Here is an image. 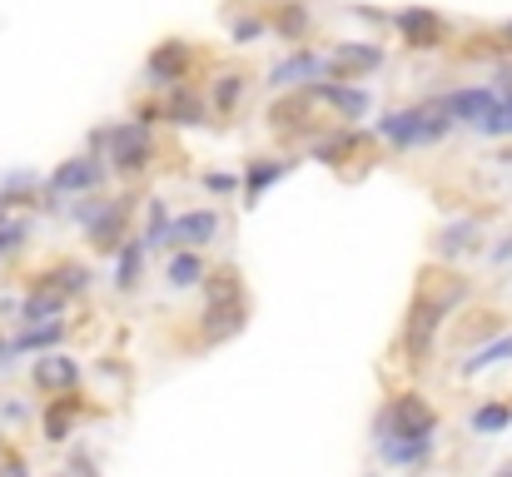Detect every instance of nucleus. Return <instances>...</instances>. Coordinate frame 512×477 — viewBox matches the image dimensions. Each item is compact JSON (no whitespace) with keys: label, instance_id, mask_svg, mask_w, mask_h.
I'll list each match as a JSON object with an SVG mask.
<instances>
[{"label":"nucleus","instance_id":"1","mask_svg":"<svg viewBox=\"0 0 512 477\" xmlns=\"http://www.w3.org/2000/svg\"><path fill=\"white\" fill-rule=\"evenodd\" d=\"M463 299H468V284H463V279H448V274H443V289H433V284L418 289V304H413V314H408V323H403V353H408L413 368L428 363L438 328L448 323V314H453Z\"/></svg>","mask_w":512,"mask_h":477},{"label":"nucleus","instance_id":"2","mask_svg":"<svg viewBox=\"0 0 512 477\" xmlns=\"http://www.w3.org/2000/svg\"><path fill=\"white\" fill-rule=\"evenodd\" d=\"M373 135L408 155V150H423V145L448 140V135H453V120L428 100V105H408V110H383L378 125H373Z\"/></svg>","mask_w":512,"mask_h":477},{"label":"nucleus","instance_id":"3","mask_svg":"<svg viewBox=\"0 0 512 477\" xmlns=\"http://www.w3.org/2000/svg\"><path fill=\"white\" fill-rule=\"evenodd\" d=\"M408 438H438V408L418 393L388 398V408L373 423V448L378 443H408Z\"/></svg>","mask_w":512,"mask_h":477},{"label":"nucleus","instance_id":"4","mask_svg":"<svg viewBox=\"0 0 512 477\" xmlns=\"http://www.w3.org/2000/svg\"><path fill=\"white\" fill-rule=\"evenodd\" d=\"M105 179H110L105 155L85 150V155L55 164V174L40 184V204H60V194H95V189H105Z\"/></svg>","mask_w":512,"mask_h":477},{"label":"nucleus","instance_id":"5","mask_svg":"<svg viewBox=\"0 0 512 477\" xmlns=\"http://www.w3.org/2000/svg\"><path fill=\"white\" fill-rule=\"evenodd\" d=\"M388 25L398 30V40H403L408 50H443V45L453 40L448 20H443L438 10H428V5H403V10L388 15Z\"/></svg>","mask_w":512,"mask_h":477},{"label":"nucleus","instance_id":"6","mask_svg":"<svg viewBox=\"0 0 512 477\" xmlns=\"http://www.w3.org/2000/svg\"><path fill=\"white\" fill-rule=\"evenodd\" d=\"M135 204H140V194H115V199H105V204L95 209V219L85 224V239H90V249H95V254H105V259H110V254L125 244Z\"/></svg>","mask_w":512,"mask_h":477},{"label":"nucleus","instance_id":"7","mask_svg":"<svg viewBox=\"0 0 512 477\" xmlns=\"http://www.w3.org/2000/svg\"><path fill=\"white\" fill-rule=\"evenodd\" d=\"M194 45L189 40H160L155 50H150V60H145V85L150 90H170V85H184L189 80V70H194Z\"/></svg>","mask_w":512,"mask_h":477},{"label":"nucleus","instance_id":"8","mask_svg":"<svg viewBox=\"0 0 512 477\" xmlns=\"http://www.w3.org/2000/svg\"><path fill=\"white\" fill-rule=\"evenodd\" d=\"M219 239V214L214 209H184L165 224V249H204Z\"/></svg>","mask_w":512,"mask_h":477},{"label":"nucleus","instance_id":"9","mask_svg":"<svg viewBox=\"0 0 512 477\" xmlns=\"http://www.w3.org/2000/svg\"><path fill=\"white\" fill-rule=\"evenodd\" d=\"M309 100H329L334 110H339V120H363L368 115V105H373V95L363 90V85H353V80H329V75H319V80H309V85H299Z\"/></svg>","mask_w":512,"mask_h":477},{"label":"nucleus","instance_id":"10","mask_svg":"<svg viewBox=\"0 0 512 477\" xmlns=\"http://www.w3.org/2000/svg\"><path fill=\"white\" fill-rule=\"evenodd\" d=\"M319 75H329V55H319V50H309V45H294V50L269 70V85H274V90H299V85H309V80H319Z\"/></svg>","mask_w":512,"mask_h":477},{"label":"nucleus","instance_id":"11","mask_svg":"<svg viewBox=\"0 0 512 477\" xmlns=\"http://www.w3.org/2000/svg\"><path fill=\"white\" fill-rule=\"evenodd\" d=\"M249 323V299H234V304H204L199 314V343L204 348H219L229 338H239Z\"/></svg>","mask_w":512,"mask_h":477},{"label":"nucleus","instance_id":"12","mask_svg":"<svg viewBox=\"0 0 512 477\" xmlns=\"http://www.w3.org/2000/svg\"><path fill=\"white\" fill-rule=\"evenodd\" d=\"M383 65H388V50L373 40H343V45H334V60H329V70H339V80H363Z\"/></svg>","mask_w":512,"mask_h":477},{"label":"nucleus","instance_id":"13","mask_svg":"<svg viewBox=\"0 0 512 477\" xmlns=\"http://www.w3.org/2000/svg\"><path fill=\"white\" fill-rule=\"evenodd\" d=\"M493 100H498V90H493V85H468V90H448V95H438L433 105H438L453 125H468V130H473V125L488 115V105H493Z\"/></svg>","mask_w":512,"mask_h":477},{"label":"nucleus","instance_id":"14","mask_svg":"<svg viewBox=\"0 0 512 477\" xmlns=\"http://www.w3.org/2000/svg\"><path fill=\"white\" fill-rule=\"evenodd\" d=\"M512 363V328L503 333H493V338H483V343H473L468 353H458V363H453V373L458 378H478V373H488V368H503Z\"/></svg>","mask_w":512,"mask_h":477},{"label":"nucleus","instance_id":"15","mask_svg":"<svg viewBox=\"0 0 512 477\" xmlns=\"http://www.w3.org/2000/svg\"><path fill=\"white\" fill-rule=\"evenodd\" d=\"M30 383L40 393H70V388H80V363L70 353L45 348V358H35V368H30Z\"/></svg>","mask_w":512,"mask_h":477},{"label":"nucleus","instance_id":"16","mask_svg":"<svg viewBox=\"0 0 512 477\" xmlns=\"http://www.w3.org/2000/svg\"><path fill=\"white\" fill-rule=\"evenodd\" d=\"M110 259H115V294H135L140 279H145V259H150L145 234H125V244Z\"/></svg>","mask_w":512,"mask_h":477},{"label":"nucleus","instance_id":"17","mask_svg":"<svg viewBox=\"0 0 512 477\" xmlns=\"http://www.w3.org/2000/svg\"><path fill=\"white\" fill-rule=\"evenodd\" d=\"M289 169H294V159H264V155L249 159V164H244V179H239L244 209H254V204H259V199H264V194H269V189H274V184L289 174Z\"/></svg>","mask_w":512,"mask_h":477},{"label":"nucleus","instance_id":"18","mask_svg":"<svg viewBox=\"0 0 512 477\" xmlns=\"http://www.w3.org/2000/svg\"><path fill=\"white\" fill-rule=\"evenodd\" d=\"M478 239H483V219H453V224H443L438 229V239H433V254L443 259V264H453V259H463V254H473L478 249Z\"/></svg>","mask_w":512,"mask_h":477},{"label":"nucleus","instance_id":"19","mask_svg":"<svg viewBox=\"0 0 512 477\" xmlns=\"http://www.w3.org/2000/svg\"><path fill=\"white\" fill-rule=\"evenodd\" d=\"M160 115L170 125H179V130H194V125L209 120V100L199 90H189V80H184V85H170V100L160 105Z\"/></svg>","mask_w":512,"mask_h":477},{"label":"nucleus","instance_id":"20","mask_svg":"<svg viewBox=\"0 0 512 477\" xmlns=\"http://www.w3.org/2000/svg\"><path fill=\"white\" fill-rule=\"evenodd\" d=\"M363 140H368V135L358 130V120H343L334 135H324V140H314V145H309V155L319 159V164H334V169H339L343 159L358 155V145H363Z\"/></svg>","mask_w":512,"mask_h":477},{"label":"nucleus","instance_id":"21","mask_svg":"<svg viewBox=\"0 0 512 477\" xmlns=\"http://www.w3.org/2000/svg\"><path fill=\"white\" fill-rule=\"evenodd\" d=\"M269 30H274L279 40H289V45H309V35H314V15H309L304 0H284V5L269 15Z\"/></svg>","mask_w":512,"mask_h":477},{"label":"nucleus","instance_id":"22","mask_svg":"<svg viewBox=\"0 0 512 477\" xmlns=\"http://www.w3.org/2000/svg\"><path fill=\"white\" fill-rule=\"evenodd\" d=\"M65 333H70V323H65V318L25 323V328L10 338V348H15V358H25V353H45V348H60V343H65Z\"/></svg>","mask_w":512,"mask_h":477},{"label":"nucleus","instance_id":"23","mask_svg":"<svg viewBox=\"0 0 512 477\" xmlns=\"http://www.w3.org/2000/svg\"><path fill=\"white\" fill-rule=\"evenodd\" d=\"M70 309V299L65 294H55V289H45V284H35L30 294H25V304L15 309V323L25 328V323H50V318H65Z\"/></svg>","mask_w":512,"mask_h":477},{"label":"nucleus","instance_id":"24","mask_svg":"<svg viewBox=\"0 0 512 477\" xmlns=\"http://www.w3.org/2000/svg\"><path fill=\"white\" fill-rule=\"evenodd\" d=\"M75 423H80V398H75V388H70V393H55L50 408H45V443H65V438L75 433Z\"/></svg>","mask_w":512,"mask_h":477},{"label":"nucleus","instance_id":"25","mask_svg":"<svg viewBox=\"0 0 512 477\" xmlns=\"http://www.w3.org/2000/svg\"><path fill=\"white\" fill-rule=\"evenodd\" d=\"M35 284H45V289H55V294H65V299H80L90 284H95V274L85 269V264H75V259H65V264H55V269H45Z\"/></svg>","mask_w":512,"mask_h":477},{"label":"nucleus","instance_id":"26","mask_svg":"<svg viewBox=\"0 0 512 477\" xmlns=\"http://www.w3.org/2000/svg\"><path fill=\"white\" fill-rule=\"evenodd\" d=\"M244 95H249V75L244 70H224V75H214V90H209V110H219L224 120L244 105Z\"/></svg>","mask_w":512,"mask_h":477},{"label":"nucleus","instance_id":"27","mask_svg":"<svg viewBox=\"0 0 512 477\" xmlns=\"http://www.w3.org/2000/svg\"><path fill=\"white\" fill-rule=\"evenodd\" d=\"M438 453V438H408V443H378V458L388 468H423Z\"/></svg>","mask_w":512,"mask_h":477},{"label":"nucleus","instance_id":"28","mask_svg":"<svg viewBox=\"0 0 512 477\" xmlns=\"http://www.w3.org/2000/svg\"><path fill=\"white\" fill-rule=\"evenodd\" d=\"M468 428L478 433V438H503L512 428V403L508 398H488V403H478L473 413H468Z\"/></svg>","mask_w":512,"mask_h":477},{"label":"nucleus","instance_id":"29","mask_svg":"<svg viewBox=\"0 0 512 477\" xmlns=\"http://www.w3.org/2000/svg\"><path fill=\"white\" fill-rule=\"evenodd\" d=\"M204 274H209V264H204V254H199V249H170V264H165L170 289H194Z\"/></svg>","mask_w":512,"mask_h":477},{"label":"nucleus","instance_id":"30","mask_svg":"<svg viewBox=\"0 0 512 477\" xmlns=\"http://www.w3.org/2000/svg\"><path fill=\"white\" fill-rule=\"evenodd\" d=\"M483 140H512V85L508 90H498V100L488 105V115L473 125Z\"/></svg>","mask_w":512,"mask_h":477},{"label":"nucleus","instance_id":"31","mask_svg":"<svg viewBox=\"0 0 512 477\" xmlns=\"http://www.w3.org/2000/svg\"><path fill=\"white\" fill-rule=\"evenodd\" d=\"M199 284H204V304H234V299H244L239 269H214V274H204Z\"/></svg>","mask_w":512,"mask_h":477},{"label":"nucleus","instance_id":"32","mask_svg":"<svg viewBox=\"0 0 512 477\" xmlns=\"http://www.w3.org/2000/svg\"><path fill=\"white\" fill-rule=\"evenodd\" d=\"M35 174L30 169H10L5 179H0V209H15V204H30V199H40L35 194Z\"/></svg>","mask_w":512,"mask_h":477},{"label":"nucleus","instance_id":"33","mask_svg":"<svg viewBox=\"0 0 512 477\" xmlns=\"http://www.w3.org/2000/svg\"><path fill=\"white\" fill-rule=\"evenodd\" d=\"M25 239H30V224L15 219L10 209H0V259L15 254V249H25Z\"/></svg>","mask_w":512,"mask_h":477},{"label":"nucleus","instance_id":"34","mask_svg":"<svg viewBox=\"0 0 512 477\" xmlns=\"http://www.w3.org/2000/svg\"><path fill=\"white\" fill-rule=\"evenodd\" d=\"M269 30V20L264 15H249V20H234V45H254L259 35Z\"/></svg>","mask_w":512,"mask_h":477},{"label":"nucleus","instance_id":"35","mask_svg":"<svg viewBox=\"0 0 512 477\" xmlns=\"http://www.w3.org/2000/svg\"><path fill=\"white\" fill-rule=\"evenodd\" d=\"M204 189H209V194H234V189H239V174H234V169H209V174H204Z\"/></svg>","mask_w":512,"mask_h":477},{"label":"nucleus","instance_id":"36","mask_svg":"<svg viewBox=\"0 0 512 477\" xmlns=\"http://www.w3.org/2000/svg\"><path fill=\"white\" fill-rule=\"evenodd\" d=\"M0 418H5V423H25V418H30V403H15V398H10V403H0Z\"/></svg>","mask_w":512,"mask_h":477},{"label":"nucleus","instance_id":"37","mask_svg":"<svg viewBox=\"0 0 512 477\" xmlns=\"http://www.w3.org/2000/svg\"><path fill=\"white\" fill-rule=\"evenodd\" d=\"M488 259H493V264H512V234L493 244V254H488Z\"/></svg>","mask_w":512,"mask_h":477},{"label":"nucleus","instance_id":"38","mask_svg":"<svg viewBox=\"0 0 512 477\" xmlns=\"http://www.w3.org/2000/svg\"><path fill=\"white\" fill-rule=\"evenodd\" d=\"M65 468H80V473H95V458H90V453H70V458H65Z\"/></svg>","mask_w":512,"mask_h":477},{"label":"nucleus","instance_id":"39","mask_svg":"<svg viewBox=\"0 0 512 477\" xmlns=\"http://www.w3.org/2000/svg\"><path fill=\"white\" fill-rule=\"evenodd\" d=\"M498 40H503V50H512V20H503V30H498Z\"/></svg>","mask_w":512,"mask_h":477},{"label":"nucleus","instance_id":"40","mask_svg":"<svg viewBox=\"0 0 512 477\" xmlns=\"http://www.w3.org/2000/svg\"><path fill=\"white\" fill-rule=\"evenodd\" d=\"M498 169H512V145L508 150H498Z\"/></svg>","mask_w":512,"mask_h":477},{"label":"nucleus","instance_id":"41","mask_svg":"<svg viewBox=\"0 0 512 477\" xmlns=\"http://www.w3.org/2000/svg\"><path fill=\"white\" fill-rule=\"evenodd\" d=\"M498 473H508V477H512V463H503V468H498Z\"/></svg>","mask_w":512,"mask_h":477}]
</instances>
